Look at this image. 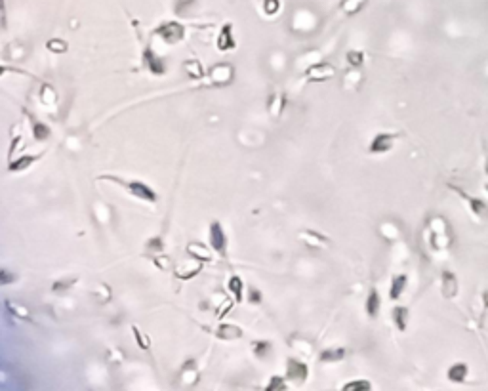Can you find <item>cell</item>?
I'll list each match as a JSON object with an SVG mask.
<instances>
[{"label": "cell", "mask_w": 488, "mask_h": 391, "mask_svg": "<svg viewBox=\"0 0 488 391\" xmlns=\"http://www.w3.org/2000/svg\"><path fill=\"white\" fill-rule=\"evenodd\" d=\"M281 8V2L279 0H263V11L267 15H275Z\"/></svg>", "instance_id": "f546056e"}, {"label": "cell", "mask_w": 488, "mask_h": 391, "mask_svg": "<svg viewBox=\"0 0 488 391\" xmlns=\"http://www.w3.org/2000/svg\"><path fill=\"white\" fill-rule=\"evenodd\" d=\"M273 390H286V384H284V380L282 378H271L269 380V386H267V391H273Z\"/></svg>", "instance_id": "e575fe53"}, {"label": "cell", "mask_w": 488, "mask_h": 391, "mask_svg": "<svg viewBox=\"0 0 488 391\" xmlns=\"http://www.w3.org/2000/svg\"><path fill=\"white\" fill-rule=\"evenodd\" d=\"M302 239H304L311 248H321V246H326V244H328V240H326L323 235L313 233V231H305L304 235H302Z\"/></svg>", "instance_id": "9a60e30c"}, {"label": "cell", "mask_w": 488, "mask_h": 391, "mask_svg": "<svg viewBox=\"0 0 488 391\" xmlns=\"http://www.w3.org/2000/svg\"><path fill=\"white\" fill-rule=\"evenodd\" d=\"M210 244L212 248L219 252V254H225V246H227V237L223 233V229L219 225V221H214L210 225Z\"/></svg>", "instance_id": "277c9868"}, {"label": "cell", "mask_w": 488, "mask_h": 391, "mask_svg": "<svg viewBox=\"0 0 488 391\" xmlns=\"http://www.w3.org/2000/svg\"><path fill=\"white\" fill-rule=\"evenodd\" d=\"M370 388L372 386H370L368 380H353L343 386V391H368Z\"/></svg>", "instance_id": "cb8c5ba5"}, {"label": "cell", "mask_w": 488, "mask_h": 391, "mask_svg": "<svg viewBox=\"0 0 488 391\" xmlns=\"http://www.w3.org/2000/svg\"><path fill=\"white\" fill-rule=\"evenodd\" d=\"M231 305H233V304H231V300H227L225 304H223V305H221V307H219V311H217V317L221 319V317L225 315L227 311H231Z\"/></svg>", "instance_id": "ab89813d"}, {"label": "cell", "mask_w": 488, "mask_h": 391, "mask_svg": "<svg viewBox=\"0 0 488 391\" xmlns=\"http://www.w3.org/2000/svg\"><path fill=\"white\" fill-rule=\"evenodd\" d=\"M187 252H189L195 260H200V261L212 260V252H210L204 244H198V242H191V244L187 246Z\"/></svg>", "instance_id": "8fae6325"}, {"label": "cell", "mask_w": 488, "mask_h": 391, "mask_svg": "<svg viewBox=\"0 0 488 391\" xmlns=\"http://www.w3.org/2000/svg\"><path fill=\"white\" fill-rule=\"evenodd\" d=\"M155 34H159L164 42L175 44V42H179V40L183 38L185 29H183V25H181V23L166 21V23H163V25H159V27H157Z\"/></svg>", "instance_id": "6da1fadb"}, {"label": "cell", "mask_w": 488, "mask_h": 391, "mask_svg": "<svg viewBox=\"0 0 488 391\" xmlns=\"http://www.w3.org/2000/svg\"><path fill=\"white\" fill-rule=\"evenodd\" d=\"M347 61L353 67H360L362 65V61H364V54L358 52V50H351V52L347 54Z\"/></svg>", "instance_id": "f1b7e54d"}, {"label": "cell", "mask_w": 488, "mask_h": 391, "mask_svg": "<svg viewBox=\"0 0 488 391\" xmlns=\"http://www.w3.org/2000/svg\"><path fill=\"white\" fill-rule=\"evenodd\" d=\"M366 0H343L341 2V10L345 11L347 15H355L357 11H360L364 8Z\"/></svg>", "instance_id": "ffe728a7"}, {"label": "cell", "mask_w": 488, "mask_h": 391, "mask_svg": "<svg viewBox=\"0 0 488 391\" xmlns=\"http://www.w3.org/2000/svg\"><path fill=\"white\" fill-rule=\"evenodd\" d=\"M34 161H36V157H33V155H23V157H19L17 161L10 163V172H23V170H27Z\"/></svg>", "instance_id": "2e32d148"}, {"label": "cell", "mask_w": 488, "mask_h": 391, "mask_svg": "<svg viewBox=\"0 0 488 391\" xmlns=\"http://www.w3.org/2000/svg\"><path fill=\"white\" fill-rule=\"evenodd\" d=\"M456 290H458V284H456V277H454V273H448V271H445L443 273V292H445V296H454L456 294Z\"/></svg>", "instance_id": "e0dca14e"}, {"label": "cell", "mask_w": 488, "mask_h": 391, "mask_svg": "<svg viewBox=\"0 0 488 391\" xmlns=\"http://www.w3.org/2000/svg\"><path fill=\"white\" fill-rule=\"evenodd\" d=\"M132 332H134V336H136V342L140 344L141 349H149V346H151V344H149L147 336H143L140 330H138V326H132Z\"/></svg>", "instance_id": "4dcf8cb0"}, {"label": "cell", "mask_w": 488, "mask_h": 391, "mask_svg": "<svg viewBox=\"0 0 488 391\" xmlns=\"http://www.w3.org/2000/svg\"><path fill=\"white\" fill-rule=\"evenodd\" d=\"M33 136H34V140H36V142H44V140L50 136V130H48L44 124L36 122V124L33 126Z\"/></svg>", "instance_id": "4316f807"}, {"label": "cell", "mask_w": 488, "mask_h": 391, "mask_svg": "<svg viewBox=\"0 0 488 391\" xmlns=\"http://www.w3.org/2000/svg\"><path fill=\"white\" fill-rule=\"evenodd\" d=\"M185 73L191 76V78H200L202 76V67L198 61H185Z\"/></svg>", "instance_id": "d4e9b609"}, {"label": "cell", "mask_w": 488, "mask_h": 391, "mask_svg": "<svg viewBox=\"0 0 488 391\" xmlns=\"http://www.w3.org/2000/svg\"><path fill=\"white\" fill-rule=\"evenodd\" d=\"M305 75H307V78L311 82H319V80L332 78V76L336 75V71H334V67H330L328 63H315V65H311L305 71Z\"/></svg>", "instance_id": "3957f363"}, {"label": "cell", "mask_w": 488, "mask_h": 391, "mask_svg": "<svg viewBox=\"0 0 488 391\" xmlns=\"http://www.w3.org/2000/svg\"><path fill=\"white\" fill-rule=\"evenodd\" d=\"M380 296L376 290H370L368 298H366V313L370 317H376L378 315V311H380Z\"/></svg>", "instance_id": "ac0fdd59"}, {"label": "cell", "mask_w": 488, "mask_h": 391, "mask_svg": "<svg viewBox=\"0 0 488 391\" xmlns=\"http://www.w3.org/2000/svg\"><path fill=\"white\" fill-rule=\"evenodd\" d=\"M195 0H177V6H175V11L177 13H181V11L185 10V8H189L191 4H193Z\"/></svg>", "instance_id": "74e56055"}, {"label": "cell", "mask_w": 488, "mask_h": 391, "mask_svg": "<svg viewBox=\"0 0 488 391\" xmlns=\"http://www.w3.org/2000/svg\"><path fill=\"white\" fill-rule=\"evenodd\" d=\"M487 172H488V163H487Z\"/></svg>", "instance_id": "b9f144b4"}, {"label": "cell", "mask_w": 488, "mask_h": 391, "mask_svg": "<svg viewBox=\"0 0 488 391\" xmlns=\"http://www.w3.org/2000/svg\"><path fill=\"white\" fill-rule=\"evenodd\" d=\"M15 281V273H10L8 269H2L0 271V283L2 284H10Z\"/></svg>", "instance_id": "8d00e7d4"}, {"label": "cell", "mask_w": 488, "mask_h": 391, "mask_svg": "<svg viewBox=\"0 0 488 391\" xmlns=\"http://www.w3.org/2000/svg\"><path fill=\"white\" fill-rule=\"evenodd\" d=\"M397 140V134H378L374 138V142L370 145V151L372 153H385L393 147V143Z\"/></svg>", "instance_id": "5b68a950"}, {"label": "cell", "mask_w": 488, "mask_h": 391, "mask_svg": "<svg viewBox=\"0 0 488 391\" xmlns=\"http://www.w3.org/2000/svg\"><path fill=\"white\" fill-rule=\"evenodd\" d=\"M42 101L44 103H55L57 101V96H55V92L50 86L42 88Z\"/></svg>", "instance_id": "d6a6232c"}, {"label": "cell", "mask_w": 488, "mask_h": 391, "mask_svg": "<svg viewBox=\"0 0 488 391\" xmlns=\"http://www.w3.org/2000/svg\"><path fill=\"white\" fill-rule=\"evenodd\" d=\"M217 48L221 52L225 50H233L235 48V40H233V25L231 23H225L219 31V36H217Z\"/></svg>", "instance_id": "52a82bcc"}, {"label": "cell", "mask_w": 488, "mask_h": 391, "mask_svg": "<svg viewBox=\"0 0 488 391\" xmlns=\"http://www.w3.org/2000/svg\"><path fill=\"white\" fill-rule=\"evenodd\" d=\"M288 378L292 382H305V378H307V365L298 361V359H290L288 361Z\"/></svg>", "instance_id": "8992f818"}, {"label": "cell", "mask_w": 488, "mask_h": 391, "mask_svg": "<svg viewBox=\"0 0 488 391\" xmlns=\"http://www.w3.org/2000/svg\"><path fill=\"white\" fill-rule=\"evenodd\" d=\"M466 198L469 200V204H471V210H473L479 217H488V206L483 202V200L473 198V196H467V195H466Z\"/></svg>", "instance_id": "603a6c76"}, {"label": "cell", "mask_w": 488, "mask_h": 391, "mask_svg": "<svg viewBox=\"0 0 488 391\" xmlns=\"http://www.w3.org/2000/svg\"><path fill=\"white\" fill-rule=\"evenodd\" d=\"M404 286H406V275H397L393 279V283H391V290H389L391 298L397 300L402 294V290H404Z\"/></svg>", "instance_id": "d6986e66"}, {"label": "cell", "mask_w": 488, "mask_h": 391, "mask_svg": "<svg viewBox=\"0 0 488 391\" xmlns=\"http://www.w3.org/2000/svg\"><path fill=\"white\" fill-rule=\"evenodd\" d=\"M393 321L399 326V330L406 328V321H408V309L406 307H395L393 309Z\"/></svg>", "instance_id": "44dd1931"}, {"label": "cell", "mask_w": 488, "mask_h": 391, "mask_svg": "<svg viewBox=\"0 0 488 391\" xmlns=\"http://www.w3.org/2000/svg\"><path fill=\"white\" fill-rule=\"evenodd\" d=\"M155 263H157L161 269H168V267H170V258H157Z\"/></svg>", "instance_id": "f35d334b"}, {"label": "cell", "mask_w": 488, "mask_h": 391, "mask_svg": "<svg viewBox=\"0 0 488 391\" xmlns=\"http://www.w3.org/2000/svg\"><path fill=\"white\" fill-rule=\"evenodd\" d=\"M76 283V279H61V281H55L54 283V286H52V290L54 292H65L67 288H71L73 284Z\"/></svg>", "instance_id": "83f0119b"}, {"label": "cell", "mask_w": 488, "mask_h": 391, "mask_svg": "<svg viewBox=\"0 0 488 391\" xmlns=\"http://www.w3.org/2000/svg\"><path fill=\"white\" fill-rule=\"evenodd\" d=\"M345 357V349L337 348V349H326L321 353V361L325 363H334V361H341Z\"/></svg>", "instance_id": "7402d4cb"}, {"label": "cell", "mask_w": 488, "mask_h": 391, "mask_svg": "<svg viewBox=\"0 0 488 391\" xmlns=\"http://www.w3.org/2000/svg\"><path fill=\"white\" fill-rule=\"evenodd\" d=\"M109 180H113V182H117V184L124 185L132 195L141 198V200H147V202H155V200H157V193L153 191L149 185L141 184V182H122V180H117V178H109Z\"/></svg>", "instance_id": "7a4b0ae2"}, {"label": "cell", "mask_w": 488, "mask_h": 391, "mask_svg": "<svg viewBox=\"0 0 488 391\" xmlns=\"http://www.w3.org/2000/svg\"><path fill=\"white\" fill-rule=\"evenodd\" d=\"M227 288L231 294H235V300H237V302H242V298H244V296H242V294H244V284H242V279H240V277H237V275L231 277L227 283Z\"/></svg>", "instance_id": "5bb4252c"}, {"label": "cell", "mask_w": 488, "mask_h": 391, "mask_svg": "<svg viewBox=\"0 0 488 391\" xmlns=\"http://www.w3.org/2000/svg\"><path fill=\"white\" fill-rule=\"evenodd\" d=\"M6 307H10V311L13 313L15 317H19V319H25V321H29L31 315H29V311L19 304H11V302H6Z\"/></svg>", "instance_id": "484cf974"}, {"label": "cell", "mask_w": 488, "mask_h": 391, "mask_svg": "<svg viewBox=\"0 0 488 391\" xmlns=\"http://www.w3.org/2000/svg\"><path fill=\"white\" fill-rule=\"evenodd\" d=\"M250 302H256V304L261 302V292H258V290L252 288V290H250Z\"/></svg>", "instance_id": "60d3db41"}, {"label": "cell", "mask_w": 488, "mask_h": 391, "mask_svg": "<svg viewBox=\"0 0 488 391\" xmlns=\"http://www.w3.org/2000/svg\"><path fill=\"white\" fill-rule=\"evenodd\" d=\"M466 376H467V365H464V363H456V365H452L448 369V380L450 382L462 384V382L466 380Z\"/></svg>", "instance_id": "4fadbf2b"}, {"label": "cell", "mask_w": 488, "mask_h": 391, "mask_svg": "<svg viewBox=\"0 0 488 391\" xmlns=\"http://www.w3.org/2000/svg\"><path fill=\"white\" fill-rule=\"evenodd\" d=\"M200 267H202V261L200 260L195 261V263H185V265H179L175 269V275L179 279H191V277H195L196 273L200 271Z\"/></svg>", "instance_id": "7c38bea8"}, {"label": "cell", "mask_w": 488, "mask_h": 391, "mask_svg": "<svg viewBox=\"0 0 488 391\" xmlns=\"http://www.w3.org/2000/svg\"><path fill=\"white\" fill-rule=\"evenodd\" d=\"M487 191H488V184H487Z\"/></svg>", "instance_id": "7bdbcfd3"}, {"label": "cell", "mask_w": 488, "mask_h": 391, "mask_svg": "<svg viewBox=\"0 0 488 391\" xmlns=\"http://www.w3.org/2000/svg\"><path fill=\"white\" fill-rule=\"evenodd\" d=\"M48 50H52V52H55V54H59V52H65L67 44L61 42V40H57V38H54V40H50V42H48Z\"/></svg>", "instance_id": "836d02e7"}, {"label": "cell", "mask_w": 488, "mask_h": 391, "mask_svg": "<svg viewBox=\"0 0 488 391\" xmlns=\"http://www.w3.org/2000/svg\"><path fill=\"white\" fill-rule=\"evenodd\" d=\"M269 349H271V346H269L267 342H256V344H254V351H256L258 357H265V355L269 353Z\"/></svg>", "instance_id": "1f68e13d"}, {"label": "cell", "mask_w": 488, "mask_h": 391, "mask_svg": "<svg viewBox=\"0 0 488 391\" xmlns=\"http://www.w3.org/2000/svg\"><path fill=\"white\" fill-rule=\"evenodd\" d=\"M212 80L216 82V84H227L231 82V78H233V67L227 65V63H221V65H216L212 67Z\"/></svg>", "instance_id": "ba28073f"}, {"label": "cell", "mask_w": 488, "mask_h": 391, "mask_svg": "<svg viewBox=\"0 0 488 391\" xmlns=\"http://www.w3.org/2000/svg\"><path fill=\"white\" fill-rule=\"evenodd\" d=\"M147 248L153 250V252H161V250L164 248L163 239H161V237H155V239H151L149 242H147Z\"/></svg>", "instance_id": "d590c367"}, {"label": "cell", "mask_w": 488, "mask_h": 391, "mask_svg": "<svg viewBox=\"0 0 488 391\" xmlns=\"http://www.w3.org/2000/svg\"><path fill=\"white\" fill-rule=\"evenodd\" d=\"M216 336L219 338V340H225V342H229V340H239V338L242 336V328L237 325H231V323H227V325H219L216 330Z\"/></svg>", "instance_id": "9c48e42d"}, {"label": "cell", "mask_w": 488, "mask_h": 391, "mask_svg": "<svg viewBox=\"0 0 488 391\" xmlns=\"http://www.w3.org/2000/svg\"><path fill=\"white\" fill-rule=\"evenodd\" d=\"M143 61H145V65H147V69L151 71V73H155V75H163L164 73V63L157 57V55L153 54L151 50H145V54H143Z\"/></svg>", "instance_id": "30bf717a"}]
</instances>
